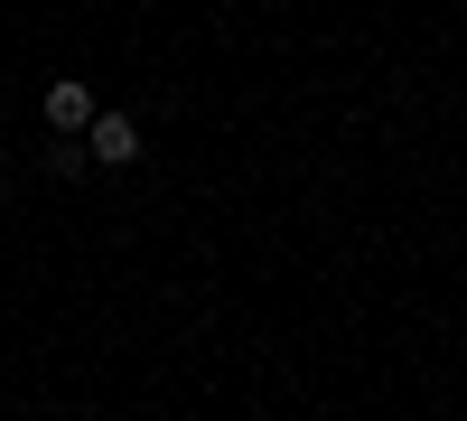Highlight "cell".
Listing matches in <instances>:
<instances>
[{
  "label": "cell",
  "instance_id": "obj_1",
  "mask_svg": "<svg viewBox=\"0 0 467 421\" xmlns=\"http://www.w3.org/2000/svg\"><path fill=\"white\" fill-rule=\"evenodd\" d=\"M85 150H94L103 169H131V160H140V122H131V112H94V122H85Z\"/></svg>",
  "mask_w": 467,
  "mask_h": 421
},
{
  "label": "cell",
  "instance_id": "obj_2",
  "mask_svg": "<svg viewBox=\"0 0 467 421\" xmlns=\"http://www.w3.org/2000/svg\"><path fill=\"white\" fill-rule=\"evenodd\" d=\"M47 122H57V132H85V122H94V94L75 85V75H66V85H47Z\"/></svg>",
  "mask_w": 467,
  "mask_h": 421
}]
</instances>
